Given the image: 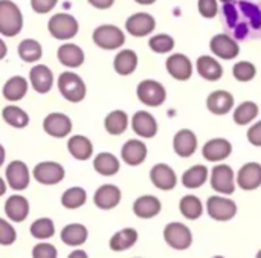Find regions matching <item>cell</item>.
<instances>
[{
	"instance_id": "6da1fadb",
	"label": "cell",
	"mask_w": 261,
	"mask_h": 258,
	"mask_svg": "<svg viewBox=\"0 0 261 258\" xmlns=\"http://www.w3.org/2000/svg\"><path fill=\"white\" fill-rule=\"evenodd\" d=\"M222 23L228 34L239 40L261 38V0H234L223 3Z\"/></svg>"
},
{
	"instance_id": "7a4b0ae2",
	"label": "cell",
	"mask_w": 261,
	"mask_h": 258,
	"mask_svg": "<svg viewBox=\"0 0 261 258\" xmlns=\"http://www.w3.org/2000/svg\"><path fill=\"white\" fill-rule=\"evenodd\" d=\"M23 29V14L12 0H0V34L15 37Z\"/></svg>"
},
{
	"instance_id": "3957f363",
	"label": "cell",
	"mask_w": 261,
	"mask_h": 258,
	"mask_svg": "<svg viewBox=\"0 0 261 258\" xmlns=\"http://www.w3.org/2000/svg\"><path fill=\"white\" fill-rule=\"evenodd\" d=\"M58 90H60L61 96L64 99H67L69 102H81L86 98L87 89L80 75H76L75 72L66 70V72L60 73Z\"/></svg>"
},
{
	"instance_id": "277c9868",
	"label": "cell",
	"mask_w": 261,
	"mask_h": 258,
	"mask_svg": "<svg viewBox=\"0 0 261 258\" xmlns=\"http://www.w3.org/2000/svg\"><path fill=\"white\" fill-rule=\"evenodd\" d=\"M47 29L54 38L66 41V40L73 38L78 34L80 24L73 15L66 14V12H60V14H55L49 18Z\"/></svg>"
},
{
	"instance_id": "5b68a950",
	"label": "cell",
	"mask_w": 261,
	"mask_h": 258,
	"mask_svg": "<svg viewBox=\"0 0 261 258\" xmlns=\"http://www.w3.org/2000/svg\"><path fill=\"white\" fill-rule=\"evenodd\" d=\"M93 43L106 50H113L125 43L124 32L115 24H101L93 31Z\"/></svg>"
},
{
	"instance_id": "8992f818",
	"label": "cell",
	"mask_w": 261,
	"mask_h": 258,
	"mask_svg": "<svg viewBox=\"0 0 261 258\" xmlns=\"http://www.w3.org/2000/svg\"><path fill=\"white\" fill-rule=\"evenodd\" d=\"M138 98L142 104L148 106V107H158L161 104H164L165 98H167V90L165 87L156 81V80H144L138 84L136 89Z\"/></svg>"
},
{
	"instance_id": "52a82bcc",
	"label": "cell",
	"mask_w": 261,
	"mask_h": 258,
	"mask_svg": "<svg viewBox=\"0 0 261 258\" xmlns=\"http://www.w3.org/2000/svg\"><path fill=\"white\" fill-rule=\"evenodd\" d=\"M164 239L168 243V246H171L176 251H185L193 243L191 231L188 229V226H185L184 223H179V222H173L165 226Z\"/></svg>"
},
{
	"instance_id": "ba28073f",
	"label": "cell",
	"mask_w": 261,
	"mask_h": 258,
	"mask_svg": "<svg viewBox=\"0 0 261 258\" xmlns=\"http://www.w3.org/2000/svg\"><path fill=\"white\" fill-rule=\"evenodd\" d=\"M206 210L211 219L217 222H228L236 217L237 214V205L234 200L222 197V196H213L206 202Z\"/></svg>"
},
{
	"instance_id": "9c48e42d",
	"label": "cell",
	"mask_w": 261,
	"mask_h": 258,
	"mask_svg": "<svg viewBox=\"0 0 261 258\" xmlns=\"http://www.w3.org/2000/svg\"><path fill=\"white\" fill-rule=\"evenodd\" d=\"M211 187L220 194H232L236 191V174L229 165H216L211 173Z\"/></svg>"
},
{
	"instance_id": "30bf717a",
	"label": "cell",
	"mask_w": 261,
	"mask_h": 258,
	"mask_svg": "<svg viewBox=\"0 0 261 258\" xmlns=\"http://www.w3.org/2000/svg\"><path fill=\"white\" fill-rule=\"evenodd\" d=\"M35 180L41 185H57L64 179V168L58 162H40L32 171Z\"/></svg>"
},
{
	"instance_id": "8fae6325",
	"label": "cell",
	"mask_w": 261,
	"mask_h": 258,
	"mask_svg": "<svg viewBox=\"0 0 261 258\" xmlns=\"http://www.w3.org/2000/svg\"><path fill=\"white\" fill-rule=\"evenodd\" d=\"M43 130L57 139H63L70 135L72 132V121L67 115L64 113H50L44 118L43 121Z\"/></svg>"
},
{
	"instance_id": "7c38bea8",
	"label": "cell",
	"mask_w": 261,
	"mask_h": 258,
	"mask_svg": "<svg viewBox=\"0 0 261 258\" xmlns=\"http://www.w3.org/2000/svg\"><path fill=\"white\" fill-rule=\"evenodd\" d=\"M6 182L14 191H23L29 187L31 182V174L29 168L24 162L21 161H12L6 167Z\"/></svg>"
},
{
	"instance_id": "4fadbf2b",
	"label": "cell",
	"mask_w": 261,
	"mask_h": 258,
	"mask_svg": "<svg viewBox=\"0 0 261 258\" xmlns=\"http://www.w3.org/2000/svg\"><path fill=\"white\" fill-rule=\"evenodd\" d=\"M210 47L214 55H217L219 58H223V60H234L240 52V46H239L237 40L228 34L214 35L210 41Z\"/></svg>"
},
{
	"instance_id": "5bb4252c",
	"label": "cell",
	"mask_w": 261,
	"mask_h": 258,
	"mask_svg": "<svg viewBox=\"0 0 261 258\" xmlns=\"http://www.w3.org/2000/svg\"><path fill=\"white\" fill-rule=\"evenodd\" d=\"M156 28V20L148 12H136L125 21V29L133 37H145Z\"/></svg>"
},
{
	"instance_id": "9a60e30c",
	"label": "cell",
	"mask_w": 261,
	"mask_h": 258,
	"mask_svg": "<svg viewBox=\"0 0 261 258\" xmlns=\"http://www.w3.org/2000/svg\"><path fill=\"white\" fill-rule=\"evenodd\" d=\"M167 70L168 73L179 81H187L193 75V64L190 58L184 54H174L167 58Z\"/></svg>"
},
{
	"instance_id": "2e32d148",
	"label": "cell",
	"mask_w": 261,
	"mask_h": 258,
	"mask_svg": "<svg viewBox=\"0 0 261 258\" xmlns=\"http://www.w3.org/2000/svg\"><path fill=\"white\" fill-rule=\"evenodd\" d=\"M150 179H151L153 185L162 191H170L177 184V176H176L174 170L167 164L154 165L150 171Z\"/></svg>"
},
{
	"instance_id": "e0dca14e",
	"label": "cell",
	"mask_w": 261,
	"mask_h": 258,
	"mask_svg": "<svg viewBox=\"0 0 261 258\" xmlns=\"http://www.w3.org/2000/svg\"><path fill=\"white\" fill-rule=\"evenodd\" d=\"M237 185L245 191L257 190L261 185V165L257 162L245 164L237 173Z\"/></svg>"
},
{
	"instance_id": "ac0fdd59",
	"label": "cell",
	"mask_w": 261,
	"mask_h": 258,
	"mask_svg": "<svg viewBox=\"0 0 261 258\" xmlns=\"http://www.w3.org/2000/svg\"><path fill=\"white\" fill-rule=\"evenodd\" d=\"M29 81L35 92L44 95V93L50 92V89L54 86V73L47 66L37 64L29 72Z\"/></svg>"
},
{
	"instance_id": "d6986e66",
	"label": "cell",
	"mask_w": 261,
	"mask_h": 258,
	"mask_svg": "<svg viewBox=\"0 0 261 258\" xmlns=\"http://www.w3.org/2000/svg\"><path fill=\"white\" fill-rule=\"evenodd\" d=\"M132 127L136 135H139L141 138H145V139H150V138L156 136V133H158V122H156L154 116L145 110H139L135 113V116L132 119Z\"/></svg>"
},
{
	"instance_id": "ffe728a7",
	"label": "cell",
	"mask_w": 261,
	"mask_h": 258,
	"mask_svg": "<svg viewBox=\"0 0 261 258\" xmlns=\"http://www.w3.org/2000/svg\"><path fill=\"white\" fill-rule=\"evenodd\" d=\"M173 148L176 154H179L180 158H190L197 150V136L191 130L182 128L174 135Z\"/></svg>"
},
{
	"instance_id": "44dd1931",
	"label": "cell",
	"mask_w": 261,
	"mask_h": 258,
	"mask_svg": "<svg viewBox=\"0 0 261 258\" xmlns=\"http://www.w3.org/2000/svg\"><path fill=\"white\" fill-rule=\"evenodd\" d=\"M93 202L99 210H113L121 202V190L116 185L106 184L96 190Z\"/></svg>"
},
{
	"instance_id": "7402d4cb",
	"label": "cell",
	"mask_w": 261,
	"mask_h": 258,
	"mask_svg": "<svg viewBox=\"0 0 261 258\" xmlns=\"http://www.w3.org/2000/svg\"><path fill=\"white\" fill-rule=\"evenodd\" d=\"M231 153H232L231 142L228 139H222V138L208 141L202 148L203 158L210 162H220V161L226 159Z\"/></svg>"
},
{
	"instance_id": "603a6c76",
	"label": "cell",
	"mask_w": 261,
	"mask_h": 258,
	"mask_svg": "<svg viewBox=\"0 0 261 258\" xmlns=\"http://www.w3.org/2000/svg\"><path fill=\"white\" fill-rule=\"evenodd\" d=\"M121 158L127 165H132V167L141 165L147 159V145L142 141L130 139L122 145Z\"/></svg>"
},
{
	"instance_id": "cb8c5ba5",
	"label": "cell",
	"mask_w": 261,
	"mask_h": 258,
	"mask_svg": "<svg viewBox=\"0 0 261 258\" xmlns=\"http://www.w3.org/2000/svg\"><path fill=\"white\" fill-rule=\"evenodd\" d=\"M5 214L11 222L20 223L29 216V202L20 194H14L5 202Z\"/></svg>"
},
{
	"instance_id": "d4e9b609",
	"label": "cell",
	"mask_w": 261,
	"mask_h": 258,
	"mask_svg": "<svg viewBox=\"0 0 261 258\" xmlns=\"http://www.w3.org/2000/svg\"><path fill=\"white\" fill-rule=\"evenodd\" d=\"M58 61L66 67H80L84 63V50L73 43H64L57 50Z\"/></svg>"
},
{
	"instance_id": "484cf974",
	"label": "cell",
	"mask_w": 261,
	"mask_h": 258,
	"mask_svg": "<svg viewBox=\"0 0 261 258\" xmlns=\"http://www.w3.org/2000/svg\"><path fill=\"white\" fill-rule=\"evenodd\" d=\"M206 107L214 115H226L234 107V96L226 90H216L208 96Z\"/></svg>"
},
{
	"instance_id": "4316f807",
	"label": "cell",
	"mask_w": 261,
	"mask_h": 258,
	"mask_svg": "<svg viewBox=\"0 0 261 258\" xmlns=\"http://www.w3.org/2000/svg\"><path fill=\"white\" fill-rule=\"evenodd\" d=\"M161 200L154 196H141L136 199V202L133 203V213L139 217V219H153L161 213Z\"/></svg>"
},
{
	"instance_id": "83f0119b",
	"label": "cell",
	"mask_w": 261,
	"mask_h": 258,
	"mask_svg": "<svg viewBox=\"0 0 261 258\" xmlns=\"http://www.w3.org/2000/svg\"><path fill=\"white\" fill-rule=\"evenodd\" d=\"M2 93H3V98L9 102H17L20 99H23L28 93V81L20 76V75H15V76H11L3 89H2Z\"/></svg>"
},
{
	"instance_id": "f1b7e54d",
	"label": "cell",
	"mask_w": 261,
	"mask_h": 258,
	"mask_svg": "<svg viewBox=\"0 0 261 258\" xmlns=\"http://www.w3.org/2000/svg\"><path fill=\"white\" fill-rule=\"evenodd\" d=\"M197 72L202 78L208 80V81H219L223 75V69L220 66V63L217 60H214L210 55H202L199 57L197 63H196Z\"/></svg>"
},
{
	"instance_id": "f546056e",
	"label": "cell",
	"mask_w": 261,
	"mask_h": 258,
	"mask_svg": "<svg viewBox=\"0 0 261 258\" xmlns=\"http://www.w3.org/2000/svg\"><path fill=\"white\" fill-rule=\"evenodd\" d=\"M67 150L76 161H87L93 154V145L89 138L75 135L67 141Z\"/></svg>"
},
{
	"instance_id": "4dcf8cb0",
	"label": "cell",
	"mask_w": 261,
	"mask_h": 258,
	"mask_svg": "<svg viewBox=\"0 0 261 258\" xmlns=\"http://www.w3.org/2000/svg\"><path fill=\"white\" fill-rule=\"evenodd\" d=\"M113 67H115L116 73H119L122 76L132 75L138 67L136 52L132 49H124V50L118 52V55L115 57V61H113Z\"/></svg>"
},
{
	"instance_id": "1f68e13d",
	"label": "cell",
	"mask_w": 261,
	"mask_h": 258,
	"mask_svg": "<svg viewBox=\"0 0 261 258\" xmlns=\"http://www.w3.org/2000/svg\"><path fill=\"white\" fill-rule=\"evenodd\" d=\"M87 229L81 223H70L61 231V242L67 246H81L87 240Z\"/></svg>"
},
{
	"instance_id": "d6a6232c",
	"label": "cell",
	"mask_w": 261,
	"mask_h": 258,
	"mask_svg": "<svg viewBox=\"0 0 261 258\" xmlns=\"http://www.w3.org/2000/svg\"><path fill=\"white\" fill-rule=\"evenodd\" d=\"M138 231L133 228H125L118 231L112 239H110V249L115 252H122L130 249L132 246H135V243L138 242Z\"/></svg>"
},
{
	"instance_id": "836d02e7",
	"label": "cell",
	"mask_w": 261,
	"mask_h": 258,
	"mask_svg": "<svg viewBox=\"0 0 261 258\" xmlns=\"http://www.w3.org/2000/svg\"><path fill=\"white\" fill-rule=\"evenodd\" d=\"M93 168L101 176H115L119 171V161L115 154L102 151L93 159Z\"/></svg>"
},
{
	"instance_id": "e575fe53",
	"label": "cell",
	"mask_w": 261,
	"mask_h": 258,
	"mask_svg": "<svg viewBox=\"0 0 261 258\" xmlns=\"http://www.w3.org/2000/svg\"><path fill=\"white\" fill-rule=\"evenodd\" d=\"M104 127L107 130V133L113 135V136H119L122 135L127 127H128V116L124 110H113L110 112L106 119H104Z\"/></svg>"
},
{
	"instance_id": "d590c367",
	"label": "cell",
	"mask_w": 261,
	"mask_h": 258,
	"mask_svg": "<svg viewBox=\"0 0 261 258\" xmlns=\"http://www.w3.org/2000/svg\"><path fill=\"white\" fill-rule=\"evenodd\" d=\"M208 179V168L205 165H194L188 168L182 176V184L188 190H196L202 187Z\"/></svg>"
},
{
	"instance_id": "8d00e7d4",
	"label": "cell",
	"mask_w": 261,
	"mask_h": 258,
	"mask_svg": "<svg viewBox=\"0 0 261 258\" xmlns=\"http://www.w3.org/2000/svg\"><path fill=\"white\" fill-rule=\"evenodd\" d=\"M18 57L24 61V63H35L41 58L43 55V47L37 40L32 38H26L23 41H20L18 47H17Z\"/></svg>"
},
{
	"instance_id": "74e56055",
	"label": "cell",
	"mask_w": 261,
	"mask_h": 258,
	"mask_svg": "<svg viewBox=\"0 0 261 258\" xmlns=\"http://www.w3.org/2000/svg\"><path fill=\"white\" fill-rule=\"evenodd\" d=\"M2 116L5 122L14 128H24L29 124V115L17 106H6L2 110Z\"/></svg>"
},
{
	"instance_id": "f35d334b",
	"label": "cell",
	"mask_w": 261,
	"mask_h": 258,
	"mask_svg": "<svg viewBox=\"0 0 261 258\" xmlns=\"http://www.w3.org/2000/svg\"><path fill=\"white\" fill-rule=\"evenodd\" d=\"M179 210L182 213V216L188 220H197L200 216H202V211H203V207H202V202L197 196H193V194H188V196H184L180 203H179Z\"/></svg>"
},
{
	"instance_id": "ab89813d",
	"label": "cell",
	"mask_w": 261,
	"mask_h": 258,
	"mask_svg": "<svg viewBox=\"0 0 261 258\" xmlns=\"http://www.w3.org/2000/svg\"><path fill=\"white\" fill-rule=\"evenodd\" d=\"M87 200V193L81 187L69 188L61 196V205L67 210H76L81 208Z\"/></svg>"
},
{
	"instance_id": "60d3db41",
	"label": "cell",
	"mask_w": 261,
	"mask_h": 258,
	"mask_svg": "<svg viewBox=\"0 0 261 258\" xmlns=\"http://www.w3.org/2000/svg\"><path fill=\"white\" fill-rule=\"evenodd\" d=\"M258 115V106L252 101L242 102L234 112V122L239 125H246L254 121Z\"/></svg>"
},
{
	"instance_id": "b9f144b4",
	"label": "cell",
	"mask_w": 261,
	"mask_h": 258,
	"mask_svg": "<svg viewBox=\"0 0 261 258\" xmlns=\"http://www.w3.org/2000/svg\"><path fill=\"white\" fill-rule=\"evenodd\" d=\"M29 233L34 239H38V240H46V239H50L54 237L55 234V225L50 219L47 217H41V219H37L31 228H29Z\"/></svg>"
},
{
	"instance_id": "7bdbcfd3",
	"label": "cell",
	"mask_w": 261,
	"mask_h": 258,
	"mask_svg": "<svg viewBox=\"0 0 261 258\" xmlns=\"http://www.w3.org/2000/svg\"><path fill=\"white\" fill-rule=\"evenodd\" d=\"M148 46L156 54H168L174 47V38L168 34H158L150 38Z\"/></svg>"
},
{
	"instance_id": "ee69618b",
	"label": "cell",
	"mask_w": 261,
	"mask_h": 258,
	"mask_svg": "<svg viewBox=\"0 0 261 258\" xmlns=\"http://www.w3.org/2000/svg\"><path fill=\"white\" fill-rule=\"evenodd\" d=\"M232 73L236 76V80L242 81V83H248L251 80H254V76L257 75V69L252 63L249 61H239L234 69H232Z\"/></svg>"
},
{
	"instance_id": "f6af8a7d",
	"label": "cell",
	"mask_w": 261,
	"mask_h": 258,
	"mask_svg": "<svg viewBox=\"0 0 261 258\" xmlns=\"http://www.w3.org/2000/svg\"><path fill=\"white\" fill-rule=\"evenodd\" d=\"M15 239H17V233L14 226H11V223L6 222L5 219H0V245L9 246L15 242Z\"/></svg>"
},
{
	"instance_id": "bcb514c9",
	"label": "cell",
	"mask_w": 261,
	"mask_h": 258,
	"mask_svg": "<svg viewBox=\"0 0 261 258\" xmlns=\"http://www.w3.org/2000/svg\"><path fill=\"white\" fill-rule=\"evenodd\" d=\"M199 12L205 18H214L219 12L217 0H199Z\"/></svg>"
},
{
	"instance_id": "7dc6e473",
	"label": "cell",
	"mask_w": 261,
	"mask_h": 258,
	"mask_svg": "<svg viewBox=\"0 0 261 258\" xmlns=\"http://www.w3.org/2000/svg\"><path fill=\"white\" fill-rule=\"evenodd\" d=\"M32 257L35 258H55L57 248L50 243H38L32 249Z\"/></svg>"
},
{
	"instance_id": "c3c4849f",
	"label": "cell",
	"mask_w": 261,
	"mask_h": 258,
	"mask_svg": "<svg viewBox=\"0 0 261 258\" xmlns=\"http://www.w3.org/2000/svg\"><path fill=\"white\" fill-rule=\"evenodd\" d=\"M58 0H31V6L37 14H47L57 6Z\"/></svg>"
},
{
	"instance_id": "681fc988",
	"label": "cell",
	"mask_w": 261,
	"mask_h": 258,
	"mask_svg": "<svg viewBox=\"0 0 261 258\" xmlns=\"http://www.w3.org/2000/svg\"><path fill=\"white\" fill-rule=\"evenodd\" d=\"M248 141L255 147H261V121L255 122L248 130Z\"/></svg>"
},
{
	"instance_id": "f907efd6",
	"label": "cell",
	"mask_w": 261,
	"mask_h": 258,
	"mask_svg": "<svg viewBox=\"0 0 261 258\" xmlns=\"http://www.w3.org/2000/svg\"><path fill=\"white\" fill-rule=\"evenodd\" d=\"M87 2L96 9H109L115 3V0H87Z\"/></svg>"
},
{
	"instance_id": "816d5d0a",
	"label": "cell",
	"mask_w": 261,
	"mask_h": 258,
	"mask_svg": "<svg viewBox=\"0 0 261 258\" xmlns=\"http://www.w3.org/2000/svg\"><path fill=\"white\" fill-rule=\"evenodd\" d=\"M6 54H8V46H6V43L0 38V60H3V58L6 57Z\"/></svg>"
},
{
	"instance_id": "f5cc1de1",
	"label": "cell",
	"mask_w": 261,
	"mask_h": 258,
	"mask_svg": "<svg viewBox=\"0 0 261 258\" xmlns=\"http://www.w3.org/2000/svg\"><path fill=\"white\" fill-rule=\"evenodd\" d=\"M5 159H6V151H5V148H3V145L0 144V167L3 165V162H5Z\"/></svg>"
},
{
	"instance_id": "db71d44e",
	"label": "cell",
	"mask_w": 261,
	"mask_h": 258,
	"mask_svg": "<svg viewBox=\"0 0 261 258\" xmlns=\"http://www.w3.org/2000/svg\"><path fill=\"white\" fill-rule=\"evenodd\" d=\"M6 193V182L0 177V197Z\"/></svg>"
},
{
	"instance_id": "11a10c76",
	"label": "cell",
	"mask_w": 261,
	"mask_h": 258,
	"mask_svg": "<svg viewBox=\"0 0 261 258\" xmlns=\"http://www.w3.org/2000/svg\"><path fill=\"white\" fill-rule=\"evenodd\" d=\"M136 3H139V5H151V3H154L156 0H135Z\"/></svg>"
},
{
	"instance_id": "9f6ffc18",
	"label": "cell",
	"mask_w": 261,
	"mask_h": 258,
	"mask_svg": "<svg viewBox=\"0 0 261 258\" xmlns=\"http://www.w3.org/2000/svg\"><path fill=\"white\" fill-rule=\"evenodd\" d=\"M76 255H80V257H86V254H84V252H73V254H70V257H76Z\"/></svg>"
},
{
	"instance_id": "6f0895ef",
	"label": "cell",
	"mask_w": 261,
	"mask_h": 258,
	"mask_svg": "<svg viewBox=\"0 0 261 258\" xmlns=\"http://www.w3.org/2000/svg\"><path fill=\"white\" fill-rule=\"evenodd\" d=\"M220 2H223V3H229V2H234V0H220Z\"/></svg>"
}]
</instances>
